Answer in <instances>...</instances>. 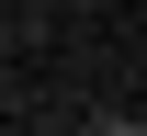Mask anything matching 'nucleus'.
Masks as SVG:
<instances>
[{
  "label": "nucleus",
  "instance_id": "1",
  "mask_svg": "<svg viewBox=\"0 0 147 136\" xmlns=\"http://www.w3.org/2000/svg\"><path fill=\"white\" fill-rule=\"evenodd\" d=\"M136 125H147V114H136Z\"/></svg>",
  "mask_w": 147,
  "mask_h": 136
}]
</instances>
